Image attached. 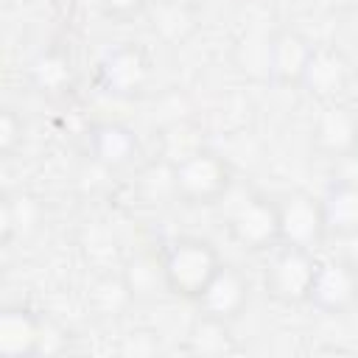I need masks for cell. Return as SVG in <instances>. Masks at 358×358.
Segmentation results:
<instances>
[{"label": "cell", "mask_w": 358, "mask_h": 358, "mask_svg": "<svg viewBox=\"0 0 358 358\" xmlns=\"http://www.w3.org/2000/svg\"><path fill=\"white\" fill-rule=\"evenodd\" d=\"M218 204H224L221 221L238 246L249 252H268L280 243L277 199L252 187H229V193Z\"/></svg>", "instance_id": "obj_1"}, {"label": "cell", "mask_w": 358, "mask_h": 358, "mask_svg": "<svg viewBox=\"0 0 358 358\" xmlns=\"http://www.w3.org/2000/svg\"><path fill=\"white\" fill-rule=\"evenodd\" d=\"M159 263H162L165 291H171L173 296L196 302L204 294V288L210 285V280L215 277V271L221 268L224 260L207 238L179 235V238H171L162 246Z\"/></svg>", "instance_id": "obj_2"}, {"label": "cell", "mask_w": 358, "mask_h": 358, "mask_svg": "<svg viewBox=\"0 0 358 358\" xmlns=\"http://www.w3.org/2000/svg\"><path fill=\"white\" fill-rule=\"evenodd\" d=\"M168 182L173 196L190 207L218 204L232 187V171L213 148H190L171 162Z\"/></svg>", "instance_id": "obj_3"}, {"label": "cell", "mask_w": 358, "mask_h": 358, "mask_svg": "<svg viewBox=\"0 0 358 358\" xmlns=\"http://www.w3.org/2000/svg\"><path fill=\"white\" fill-rule=\"evenodd\" d=\"M316 263L319 257L313 255V249L294 246V243H277L274 249H268V263L263 271L266 294L280 305L308 302Z\"/></svg>", "instance_id": "obj_4"}, {"label": "cell", "mask_w": 358, "mask_h": 358, "mask_svg": "<svg viewBox=\"0 0 358 358\" xmlns=\"http://www.w3.org/2000/svg\"><path fill=\"white\" fill-rule=\"evenodd\" d=\"M308 305L327 316L350 313L358 305V266L350 257H319Z\"/></svg>", "instance_id": "obj_5"}, {"label": "cell", "mask_w": 358, "mask_h": 358, "mask_svg": "<svg viewBox=\"0 0 358 358\" xmlns=\"http://www.w3.org/2000/svg\"><path fill=\"white\" fill-rule=\"evenodd\" d=\"M95 81L109 95L134 98L151 81V59L140 45L126 42V45L103 53V59L98 62V70H95Z\"/></svg>", "instance_id": "obj_6"}, {"label": "cell", "mask_w": 358, "mask_h": 358, "mask_svg": "<svg viewBox=\"0 0 358 358\" xmlns=\"http://www.w3.org/2000/svg\"><path fill=\"white\" fill-rule=\"evenodd\" d=\"M53 327L42 316L25 308H6L0 313V358H36L53 355L56 350L48 344L50 338L62 341V333L50 336Z\"/></svg>", "instance_id": "obj_7"}, {"label": "cell", "mask_w": 358, "mask_h": 358, "mask_svg": "<svg viewBox=\"0 0 358 358\" xmlns=\"http://www.w3.org/2000/svg\"><path fill=\"white\" fill-rule=\"evenodd\" d=\"M277 215H280V243L316 249L327 238L322 199H316L310 193L282 196L277 201Z\"/></svg>", "instance_id": "obj_8"}, {"label": "cell", "mask_w": 358, "mask_h": 358, "mask_svg": "<svg viewBox=\"0 0 358 358\" xmlns=\"http://www.w3.org/2000/svg\"><path fill=\"white\" fill-rule=\"evenodd\" d=\"M199 313L221 322H235L249 305V277L229 263H221L204 294L196 299Z\"/></svg>", "instance_id": "obj_9"}, {"label": "cell", "mask_w": 358, "mask_h": 358, "mask_svg": "<svg viewBox=\"0 0 358 358\" xmlns=\"http://www.w3.org/2000/svg\"><path fill=\"white\" fill-rule=\"evenodd\" d=\"M313 42L302 36L299 31H277L268 34V59H266V78H274L280 84H296L313 56Z\"/></svg>", "instance_id": "obj_10"}, {"label": "cell", "mask_w": 358, "mask_h": 358, "mask_svg": "<svg viewBox=\"0 0 358 358\" xmlns=\"http://www.w3.org/2000/svg\"><path fill=\"white\" fill-rule=\"evenodd\" d=\"M350 84V62L336 48H313V56L299 78V87L322 103L338 101Z\"/></svg>", "instance_id": "obj_11"}, {"label": "cell", "mask_w": 358, "mask_h": 358, "mask_svg": "<svg viewBox=\"0 0 358 358\" xmlns=\"http://www.w3.org/2000/svg\"><path fill=\"white\" fill-rule=\"evenodd\" d=\"M358 134V115L338 103L327 101L322 103L313 126H310V143L324 154H350Z\"/></svg>", "instance_id": "obj_12"}, {"label": "cell", "mask_w": 358, "mask_h": 358, "mask_svg": "<svg viewBox=\"0 0 358 358\" xmlns=\"http://www.w3.org/2000/svg\"><path fill=\"white\" fill-rule=\"evenodd\" d=\"M87 148H90V157L95 162H101L109 171H117V168H126L137 157L140 143H137V134L126 123L101 120V123L90 126Z\"/></svg>", "instance_id": "obj_13"}, {"label": "cell", "mask_w": 358, "mask_h": 358, "mask_svg": "<svg viewBox=\"0 0 358 358\" xmlns=\"http://www.w3.org/2000/svg\"><path fill=\"white\" fill-rule=\"evenodd\" d=\"M322 199L324 229L336 238H355L358 235V182L336 179L327 185Z\"/></svg>", "instance_id": "obj_14"}, {"label": "cell", "mask_w": 358, "mask_h": 358, "mask_svg": "<svg viewBox=\"0 0 358 358\" xmlns=\"http://www.w3.org/2000/svg\"><path fill=\"white\" fill-rule=\"evenodd\" d=\"M190 350L199 352V355H224L232 350V338H229V322H221V319H210V316H201L196 319V324L190 327Z\"/></svg>", "instance_id": "obj_15"}, {"label": "cell", "mask_w": 358, "mask_h": 358, "mask_svg": "<svg viewBox=\"0 0 358 358\" xmlns=\"http://www.w3.org/2000/svg\"><path fill=\"white\" fill-rule=\"evenodd\" d=\"M157 285L165 288L159 257H151V255L131 257L129 266H126V271H123V288L129 294H137V296H151L157 291Z\"/></svg>", "instance_id": "obj_16"}, {"label": "cell", "mask_w": 358, "mask_h": 358, "mask_svg": "<svg viewBox=\"0 0 358 358\" xmlns=\"http://www.w3.org/2000/svg\"><path fill=\"white\" fill-rule=\"evenodd\" d=\"M31 78L39 87V92H62L70 84V62L59 53V50H48L39 53L31 64Z\"/></svg>", "instance_id": "obj_17"}, {"label": "cell", "mask_w": 358, "mask_h": 358, "mask_svg": "<svg viewBox=\"0 0 358 358\" xmlns=\"http://www.w3.org/2000/svg\"><path fill=\"white\" fill-rule=\"evenodd\" d=\"M101 11L109 17V20H134L143 14V8L148 6V0H98Z\"/></svg>", "instance_id": "obj_18"}, {"label": "cell", "mask_w": 358, "mask_h": 358, "mask_svg": "<svg viewBox=\"0 0 358 358\" xmlns=\"http://www.w3.org/2000/svg\"><path fill=\"white\" fill-rule=\"evenodd\" d=\"M20 134H22V120L11 109H6L3 117H0V148L11 151L17 145V140H20Z\"/></svg>", "instance_id": "obj_19"}, {"label": "cell", "mask_w": 358, "mask_h": 358, "mask_svg": "<svg viewBox=\"0 0 358 358\" xmlns=\"http://www.w3.org/2000/svg\"><path fill=\"white\" fill-rule=\"evenodd\" d=\"M168 3H173V6H179V8H185V11H190V14H193V11H199L207 0H168Z\"/></svg>", "instance_id": "obj_20"}, {"label": "cell", "mask_w": 358, "mask_h": 358, "mask_svg": "<svg viewBox=\"0 0 358 358\" xmlns=\"http://www.w3.org/2000/svg\"><path fill=\"white\" fill-rule=\"evenodd\" d=\"M327 3L338 11H355L358 8V0H327Z\"/></svg>", "instance_id": "obj_21"}, {"label": "cell", "mask_w": 358, "mask_h": 358, "mask_svg": "<svg viewBox=\"0 0 358 358\" xmlns=\"http://www.w3.org/2000/svg\"><path fill=\"white\" fill-rule=\"evenodd\" d=\"M350 157L358 162V134H355V143H352V151H350Z\"/></svg>", "instance_id": "obj_22"}]
</instances>
